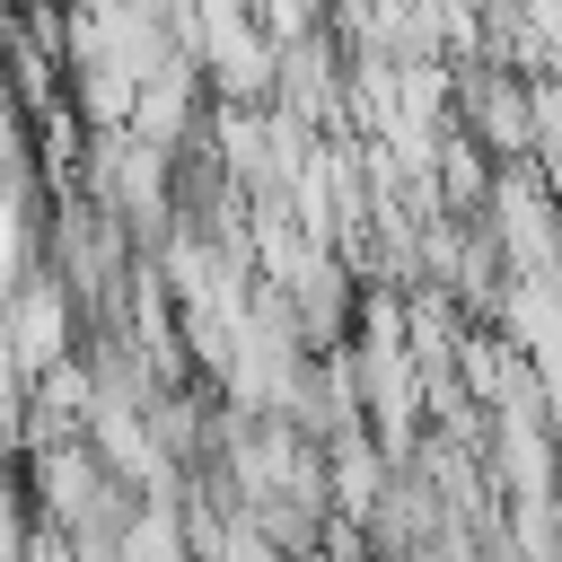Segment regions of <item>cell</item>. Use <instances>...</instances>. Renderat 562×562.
<instances>
[{
    "label": "cell",
    "instance_id": "obj_1",
    "mask_svg": "<svg viewBox=\"0 0 562 562\" xmlns=\"http://www.w3.org/2000/svg\"><path fill=\"white\" fill-rule=\"evenodd\" d=\"M465 105H474V123L492 132V149H527V114H518L509 79H474V88H465Z\"/></svg>",
    "mask_w": 562,
    "mask_h": 562
}]
</instances>
